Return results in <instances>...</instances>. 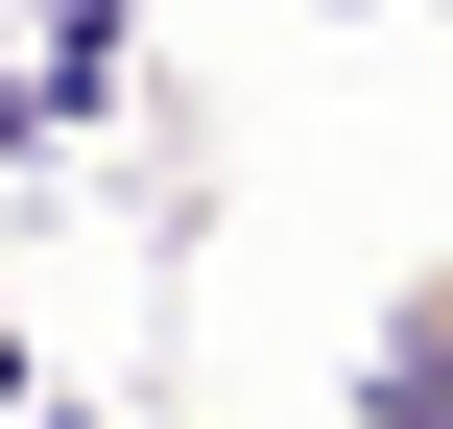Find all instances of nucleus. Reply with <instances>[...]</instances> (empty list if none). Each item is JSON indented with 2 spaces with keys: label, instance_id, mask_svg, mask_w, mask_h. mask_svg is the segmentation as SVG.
<instances>
[{
  "label": "nucleus",
  "instance_id": "7ed1b4c3",
  "mask_svg": "<svg viewBox=\"0 0 453 429\" xmlns=\"http://www.w3.org/2000/svg\"><path fill=\"white\" fill-rule=\"evenodd\" d=\"M430 24H453V0H430Z\"/></svg>",
  "mask_w": 453,
  "mask_h": 429
},
{
  "label": "nucleus",
  "instance_id": "f03ea898",
  "mask_svg": "<svg viewBox=\"0 0 453 429\" xmlns=\"http://www.w3.org/2000/svg\"><path fill=\"white\" fill-rule=\"evenodd\" d=\"M382 310H406V334H453V263H406V287H382Z\"/></svg>",
  "mask_w": 453,
  "mask_h": 429
},
{
  "label": "nucleus",
  "instance_id": "f257e3e1",
  "mask_svg": "<svg viewBox=\"0 0 453 429\" xmlns=\"http://www.w3.org/2000/svg\"><path fill=\"white\" fill-rule=\"evenodd\" d=\"M358 429H453V334L382 310V334H358Z\"/></svg>",
  "mask_w": 453,
  "mask_h": 429
}]
</instances>
